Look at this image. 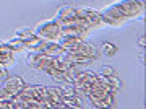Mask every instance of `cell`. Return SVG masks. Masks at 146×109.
<instances>
[{
	"label": "cell",
	"instance_id": "6da1fadb",
	"mask_svg": "<svg viewBox=\"0 0 146 109\" xmlns=\"http://www.w3.org/2000/svg\"><path fill=\"white\" fill-rule=\"evenodd\" d=\"M34 33L42 41H58L60 36H62V25L55 18L47 20V21H42L41 25H37Z\"/></svg>",
	"mask_w": 146,
	"mask_h": 109
},
{
	"label": "cell",
	"instance_id": "44dd1931",
	"mask_svg": "<svg viewBox=\"0 0 146 109\" xmlns=\"http://www.w3.org/2000/svg\"><path fill=\"white\" fill-rule=\"evenodd\" d=\"M7 75H8V72H7V67H3V65L0 64V80H3Z\"/></svg>",
	"mask_w": 146,
	"mask_h": 109
},
{
	"label": "cell",
	"instance_id": "e0dca14e",
	"mask_svg": "<svg viewBox=\"0 0 146 109\" xmlns=\"http://www.w3.org/2000/svg\"><path fill=\"white\" fill-rule=\"evenodd\" d=\"M58 91H60V96H73L75 94V86L70 82H67V83H62Z\"/></svg>",
	"mask_w": 146,
	"mask_h": 109
},
{
	"label": "cell",
	"instance_id": "7c38bea8",
	"mask_svg": "<svg viewBox=\"0 0 146 109\" xmlns=\"http://www.w3.org/2000/svg\"><path fill=\"white\" fill-rule=\"evenodd\" d=\"M0 64L3 67H11L15 64V52L7 46V42L3 46H0Z\"/></svg>",
	"mask_w": 146,
	"mask_h": 109
},
{
	"label": "cell",
	"instance_id": "603a6c76",
	"mask_svg": "<svg viewBox=\"0 0 146 109\" xmlns=\"http://www.w3.org/2000/svg\"><path fill=\"white\" fill-rule=\"evenodd\" d=\"M3 44H5V41H2V39H0V46H3Z\"/></svg>",
	"mask_w": 146,
	"mask_h": 109
},
{
	"label": "cell",
	"instance_id": "5bb4252c",
	"mask_svg": "<svg viewBox=\"0 0 146 109\" xmlns=\"http://www.w3.org/2000/svg\"><path fill=\"white\" fill-rule=\"evenodd\" d=\"M60 103L63 104V108H72V109H78V108H83V103H81V96L75 93L73 96H62L60 98Z\"/></svg>",
	"mask_w": 146,
	"mask_h": 109
},
{
	"label": "cell",
	"instance_id": "277c9868",
	"mask_svg": "<svg viewBox=\"0 0 146 109\" xmlns=\"http://www.w3.org/2000/svg\"><path fill=\"white\" fill-rule=\"evenodd\" d=\"M115 7L120 10V13L125 16L127 20L136 18V16L143 15L145 11V3L140 0H120L115 3Z\"/></svg>",
	"mask_w": 146,
	"mask_h": 109
},
{
	"label": "cell",
	"instance_id": "8992f818",
	"mask_svg": "<svg viewBox=\"0 0 146 109\" xmlns=\"http://www.w3.org/2000/svg\"><path fill=\"white\" fill-rule=\"evenodd\" d=\"M68 52L78 54V56L88 59V60H96V59L99 57V49H96L91 42L84 41V39H80V41L76 42V44H75V46H73Z\"/></svg>",
	"mask_w": 146,
	"mask_h": 109
},
{
	"label": "cell",
	"instance_id": "3957f363",
	"mask_svg": "<svg viewBox=\"0 0 146 109\" xmlns=\"http://www.w3.org/2000/svg\"><path fill=\"white\" fill-rule=\"evenodd\" d=\"M94 80H96V73L94 72H91V70H78L72 77V85L75 86V93L81 96V98H84Z\"/></svg>",
	"mask_w": 146,
	"mask_h": 109
},
{
	"label": "cell",
	"instance_id": "7402d4cb",
	"mask_svg": "<svg viewBox=\"0 0 146 109\" xmlns=\"http://www.w3.org/2000/svg\"><path fill=\"white\" fill-rule=\"evenodd\" d=\"M145 44H146V37H145V34H141L140 39H138V46H140L141 49H145Z\"/></svg>",
	"mask_w": 146,
	"mask_h": 109
},
{
	"label": "cell",
	"instance_id": "ffe728a7",
	"mask_svg": "<svg viewBox=\"0 0 146 109\" xmlns=\"http://www.w3.org/2000/svg\"><path fill=\"white\" fill-rule=\"evenodd\" d=\"M99 73L102 75V77H114V75H119L117 73V70L112 67H109V65H104V67H101Z\"/></svg>",
	"mask_w": 146,
	"mask_h": 109
},
{
	"label": "cell",
	"instance_id": "9c48e42d",
	"mask_svg": "<svg viewBox=\"0 0 146 109\" xmlns=\"http://www.w3.org/2000/svg\"><path fill=\"white\" fill-rule=\"evenodd\" d=\"M80 13V8H75L72 5H62L58 7L57 15H55V20L60 21V25H65L68 21H73Z\"/></svg>",
	"mask_w": 146,
	"mask_h": 109
},
{
	"label": "cell",
	"instance_id": "ac0fdd59",
	"mask_svg": "<svg viewBox=\"0 0 146 109\" xmlns=\"http://www.w3.org/2000/svg\"><path fill=\"white\" fill-rule=\"evenodd\" d=\"M7 46L10 47L13 52H20L25 49V46H23V42H21V39H18V37H13V39H10V41H7Z\"/></svg>",
	"mask_w": 146,
	"mask_h": 109
},
{
	"label": "cell",
	"instance_id": "5b68a950",
	"mask_svg": "<svg viewBox=\"0 0 146 109\" xmlns=\"http://www.w3.org/2000/svg\"><path fill=\"white\" fill-rule=\"evenodd\" d=\"M99 13H101L102 25L120 26V25H123V23L127 21V18L122 15V13H120V10L115 7V3H112V5H107L106 8H102Z\"/></svg>",
	"mask_w": 146,
	"mask_h": 109
},
{
	"label": "cell",
	"instance_id": "d6986e66",
	"mask_svg": "<svg viewBox=\"0 0 146 109\" xmlns=\"http://www.w3.org/2000/svg\"><path fill=\"white\" fill-rule=\"evenodd\" d=\"M34 33V29H29V28H18L15 31V37H18V39H25L26 36H29V34H33Z\"/></svg>",
	"mask_w": 146,
	"mask_h": 109
},
{
	"label": "cell",
	"instance_id": "30bf717a",
	"mask_svg": "<svg viewBox=\"0 0 146 109\" xmlns=\"http://www.w3.org/2000/svg\"><path fill=\"white\" fill-rule=\"evenodd\" d=\"M37 51L47 54L49 57H57V56H62L63 54V49L60 47V44L57 41H41Z\"/></svg>",
	"mask_w": 146,
	"mask_h": 109
},
{
	"label": "cell",
	"instance_id": "4fadbf2b",
	"mask_svg": "<svg viewBox=\"0 0 146 109\" xmlns=\"http://www.w3.org/2000/svg\"><path fill=\"white\" fill-rule=\"evenodd\" d=\"M84 18L88 20V23L91 25V28H98V26H102V20H101V13L94 8H81Z\"/></svg>",
	"mask_w": 146,
	"mask_h": 109
},
{
	"label": "cell",
	"instance_id": "7a4b0ae2",
	"mask_svg": "<svg viewBox=\"0 0 146 109\" xmlns=\"http://www.w3.org/2000/svg\"><path fill=\"white\" fill-rule=\"evenodd\" d=\"M110 91H112V90H110L109 86L98 77V73H96V80H94L93 85L89 86L86 96H88V99L91 101V104H93L94 108H104V98L110 93Z\"/></svg>",
	"mask_w": 146,
	"mask_h": 109
},
{
	"label": "cell",
	"instance_id": "9a60e30c",
	"mask_svg": "<svg viewBox=\"0 0 146 109\" xmlns=\"http://www.w3.org/2000/svg\"><path fill=\"white\" fill-rule=\"evenodd\" d=\"M41 41H42V39L37 36L36 33H33V34L26 36L25 39H21V42H23V46H25L26 51H37V47H39Z\"/></svg>",
	"mask_w": 146,
	"mask_h": 109
},
{
	"label": "cell",
	"instance_id": "2e32d148",
	"mask_svg": "<svg viewBox=\"0 0 146 109\" xmlns=\"http://www.w3.org/2000/svg\"><path fill=\"white\" fill-rule=\"evenodd\" d=\"M117 49L119 47L115 46L114 42H102L101 44V54H104V56H107V57H114L115 54H117Z\"/></svg>",
	"mask_w": 146,
	"mask_h": 109
},
{
	"label": "cell",
	"instance_id": "8fae6325",
	"mask_svg": "<svg viewBox=\"0 0 146 109\" xmlns=\"http://www.w3.org/2000/svg\"><path fill=\"white\" fill-rule=\"evenodd\" d=\"M49 67L54 68V70H58V72H63V73H67V75H68V72H70V68H72L73 65L68 62L65 57H63V54H62V56H57V57L50 59Z\"/></svg>",
	"mask_w": 146,
	"mask_h": 109
},
{
	"label": "cell",
	"instance_id": "ba28073f",
	"mask_svg": "<svg viewBox=\"0 0 146 109\" xmlns=\"http://www.w3.org/2000/svg\"><path fill=\"white\" fill-rule=\"evenodd\" d=\"M25 85H26V82L21 77H18V75H10V77L7 75L3 78V82H2L0 88L3 90V91H7L10 96H16V94H20L21 90L25 88Z\"/></svg>",
	"mask_w": 146,
	"mask_h": 109
},
{
	"label": "cell",
	"instance_id": "52a82bcc",
	"mask_svg": "<svg viewBox=\"0 0 146 109\" xmlns=\"http://www.w3.org/2000/svg\"><path fill=\"white\" fill-rule=\"evenodd\" d=\"M50 59L52 57H49L47 54H44L41 51H29V54L26 57V64H28V67L34 68V70H42L44 72L49 67Z\"/></svg>",
	"mask_w": 146,
	"mask_h": 109
}]
</instances>
